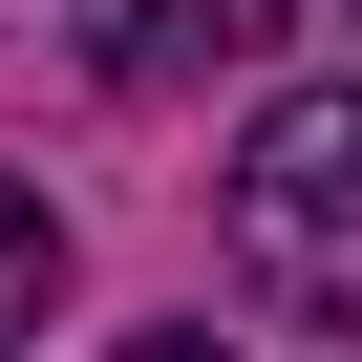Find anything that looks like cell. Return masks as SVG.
Wrapping results in <instances>:
<instances>
[{
    "label": "cell",
    "mask_w": 362,
    "mask_h": 362,
    "mask_svg": "<svg viewBox=\"0 0 362 362\" xmlns=\"http://www.w3.org/2000/svg\"><path fill=\"white\" fill-rule=\"evenodd\" d=\"M235 277L298 320H362V86H277L235 149Z\"/></svg>",
    "instance_id": "1"
},
{
    "label": "cell",
    "mask_w": 362,
    "mask_h": 362,
    "mask_svg": "<svg viewBox=\"0 0 362 362\" xmlns=\"http://www.w3.org/2000/svg\"><path fill=\"white\" fill-rule=\"evenodd\" d=\"M235 64V43H277V0H128V22H107V64Z\"/></svg>",
    "instance_id": "2"
},
{
    "label": "cell",
    "mask_w": 362,
    "mask_h": 362,
    "mask_svg": "<svg viewBox=\"0 0 362 362\" xmlns=\"http://www.w3.org/2000/svg\"><path fill=\"white\" fill-rule=\"evenodd\" d=\"M43 298H64V214H43V192H22V170H0V341H22V320H43Z\"/></svg>",
    "instance_id": "3"
}]
</instances>
